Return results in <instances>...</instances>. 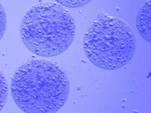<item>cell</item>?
Here are the masks:
<instances>
[{
    "instance_id": "3",
    "label": "cell",
    "mask_w": 151,
    "mask_h": 113,
    "mask_svg": "<svg viewBox=\"0 0 151 113\" xmlns=\"http://www.w3.org/2000/svg\"><path fill=\"white\" fill-rule=\"evenodd\" d=\"M83 47L89 61L96 67L119 69L130 62L135 54L134 31L124 19L104 15L88 28Z\"/></svg>"
},
{
    "instance_id": "1",
    "label": "cell",
    "mask_w": 151,
    "mask_h": 113,
    "mask_svg": "<svg viewBox=\"0 0 151 113\" xmlns=\"http://www.w3.org/2000/svg\"><path fill=\"white\" fill-rule=\"evenodd\" d=\"M14 101L27 113H55L67 101L69 82L64 69L45 59L27 61L16 70L11 84Z\"/></svg>"
},
{
    "instance_id": "2",
    "label": "cell",
    "mask_w": 151,
    "mask_h": 113,
    "mask_svg": "<svg viewBox=\"0 0 151 113\" xmlns=\"http://www.w3.org/2000/svg\"><path fill=\"white\" fill-rule=\"evenodd\" d=\"M20 33L23 43L33 54L49 57L68 50L74 39L76 25L65 7L56 2L42 1L23 16Z\"/></svg>"
},
{
    "instance_id": "5",
    "label": "cell",
    "mask_w": 151,
    "mask_h": 113,
    "mask_svg": "<svg viewBox=\"0 0 151 113\" xmlns=\"http://www.w3.org/2000/svg\"><path fill=\"white\" fill-rule=\"evenodd\" d=\"M56 3L60 4V5L70 8H76L83 6L84 4L88 3L90 0H84V1H68V0H56L55 1Z\"/></svg>"
},
{
    "instance_id": "4",
    "label": "cell",
    "mask_w": 151,
    "mask_h": 113,
    "mask_svg": "<svg viewBox=\"0 0 151 113\" xmlns=\"http://www.w3.org/2000/svg\"><path fill=\"white\" fill-rule=\"evenodd\" d=\"M137 28L144 39L151 42V1H148L142 7L137 17Z\"/></svg>"
}]
</instances>
